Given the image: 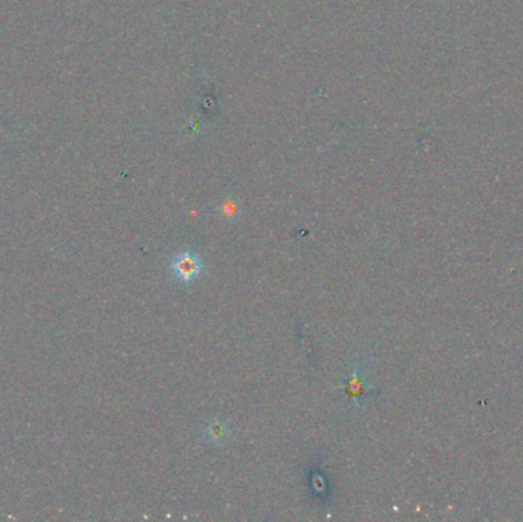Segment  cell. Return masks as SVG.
<instances>
[{"label":"cell","instance_id":"4","mask_svg":"<svg viewBox=\"0 0 523 522\" xmlns=\"http://www.w3.org/2000/svg\"><path fill=\"white\" fill-rule=\"evenodd\" d=\"M220 215L227 220H234L239 216V206L234 201H225L220 206Z\"/></svg>","mask_w":523,"mask_h":522},{"label":"cell","instance_id":"2","mask_svg":"<svg viewBox=\"0 0 523 522\" xmlns=\"http://www.w3.org/2000/svg\"><path fill=\"white\" fill-rule=\"evenodd\" d=\"M232 430H229L228 423L224 418H213L206 428H203V438H206L210 445H224L229 440Z\"/></svg>","mask_w":523,"mask_h":522},{"label":"cell","instance_id":"3","mask_svg":"<svg viewBox=\"0 0 523 522\" xmlns=\"http://www.w3.org/2000/svg\"><path fill=\"white\" fill-rule=\"evenodd\" d=\"M370 391V386L365 382V378H363L360 374H358V368L357 365L353 366V373L349 378L344 380V392L346 395H349V398H352L353 404L357 406V408H360V398L365 395L366 392Z\"/></svg>","mask_w":523,"mask_h":522},{"label":"cell","instance_id":"1","mask_svg":"<svg viewBox=\"0 0 523 522\" xmlns=\"http://www.w3.org/2000/svg\"><path fill=\"white\" fill-rule=\"evenodd\" d=\"M172 270H173L176 279L189 284V282L194 280L201 274L202 262L194 253L184 251V253H179L173 259Z\"/></svg>","mask_w":523,"mask_h":522}]
</instances>
